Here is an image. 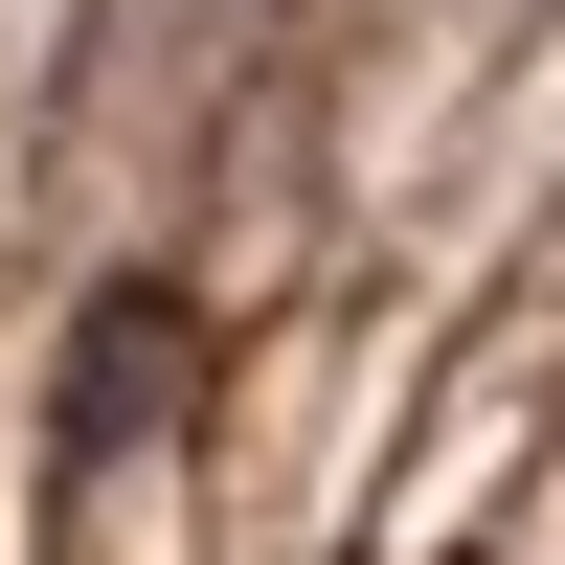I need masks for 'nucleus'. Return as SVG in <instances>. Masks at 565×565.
Here are the masks:
<instances>
[{"mask_svg": "<svg viewBox=\"0 0 565 565\" xmlns=\"http://www.w3.org/2000/svg\"><path fill=\"white\" fill-rule=\"evenodd\" d=\"M181 385H204L181 295H90V340H68V543L114 521V476H159V452H181Z\"/></svg>", "mask_w": 565, "mask_h": 565, "instance_id": "nucleus-1", "label": "nucleus"}, {"mask_svg": "<svg viewBox=\"0 0 565 565\" xmlns=\"http://www.w3.org/2000/svg\"><path fill=\"white\" fill-rule=\"evenodd\" d=\"M159 23H271V0H159Z\"/></svg>", "mask_w": 565, "mask_h": 565, "instance_id": "nucleus-2", "label": "nucleus"}]
</instances>
